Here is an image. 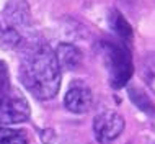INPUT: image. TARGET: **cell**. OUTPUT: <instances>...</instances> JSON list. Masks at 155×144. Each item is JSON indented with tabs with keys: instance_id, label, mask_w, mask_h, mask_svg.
Instances as JSON below:
<instances>
[{
	"instance_id": "1",
	"label": "cell",
	"mask_w": 155,
	"mask_h": 144,
	"mask_svg": "<svg viewBox=\"0 0 155 144\" xmlns=\"http://www.w3.org/2000/svg\"><path fill=\"white\" fill-rule=\"evenodd\" d=\"M20 80L31 95L51 100L61 87V67L56 53L43 41L23 43L20 51Z\"/></svg>"
},
{
	"instance_id": "2",
	"label": "cell",
	"mask_w": 155,
	"mask_h": 144,
	"mask_svg": "<svg viewBox=\"0 0 155 144\" xmlns=\"http://www.w3.org/2000/svg\"><path fill=\"white\" fill-rule=\"evenodd\" d=\"M100 53H101L104 67L108 70L110 84L114 88H121L129 82L132 77L134 66L131 51L124 43H114V41H101L100 43Z\"/></svg>"
},
{
	"instance_id": "3",
	"label": "cell",
	"mask_w": 155,
	"mask_h": 144,
	"mask_svg": "<svg viewBox=\"0 0 155 144\" xmlns=\"http://www.w3.org/2000/svg\"><path fill=\"white\" fill-rule=\"evenodd\" d=\"M30 118V103L18 90H10L0 97V126L23 123Z\"/></svg>"
},
{
	"instance_id": "4",
	"label": "cell",
	"mask_w": 155,
	"mask_h": 144,
	"mask_svg": "<svg viewBox=\"0 0 155 144\" xmlns=\"http://www.w3.org/2000/svg\"><path fill=\"white\" fill-rule=\"evenodd\" d=\"M124 129V118L116 111H103L95 118L93 133L98 142L108 144L121 136Z\"/></svg>"
},
{
	"instance_id": "5",
	"label": "cell",
	"mask_w": 155,
	"mask_h": 144,
	"mask_svg": "<svg viewBox=\"0 0 155 144\" xmlns=\"http://www.w3.org/2000/svg\"><path fill=\"white\" fill-rule=\"evenodd\" d=\"M93 103V94H91L90 87L82 80H75L72 85L69 87L67 94L64 97V105L69 111L80 115V113H87L91 108Z\"/></svg>"
},
{
	"instance_id": "6",
	"label": "cell",
	"mask_w": 155,
	"mask_h": 144,
	"mask_svg": "<svg viewBox=\"0 0 155 144\" xmlns=\"http://www.w3.org/2000/svg\"><path fill=\"white\" fill-rule=\"evenodd\" d=\"M56 57L61 69L75 70L78 67V64L82 62V51L74 44L61 43L56 48Z\"/></svg>"
},
{
	"instance_id": "7",
	"label": "cell",
	"mask_w": 155,
	"mask_h": 144,
	"mask_svg": "<svg viewBox=\"0 0 155 144\" xmlns=\"http://www.w3.org/2000/svg\"><path fill=\"white\" fill-rule=\"evenodd\" d=\"M110 23L113 29L116 31V35H119V38H123L124 41H129L132 36V28L131 25L124 20V16L119 13V12H113L111 13V18H110Z\"/></svg>"
},
{
	"instance_id": "8",
	"label": "cell",
	"mask_w": 155,
	"mask_h": 144,
	"mask_svg": "<svg viewBox=\"0 0 155 144\" xmlns=\"http://www.w3.org/2000/svg\"><path fill=\"white\" fill-rule=\"evenodd\" d=\"M0 144H28L23 131L0 126Z\"/></svg>"
},
{
	"instance_id": "9",
	"label": "cell",
	"mask_w": 155,
	"mask_h": 144,
	"mask_svg": "<svg viewBox=\"0 0 155 144\" xmlns=\"http://www.w3.org/2000/svg\"><path fill=\"white\" fill-rule=\"evenodd\" d=\"M129 94H131V100L142 110V111L149 113V115H155V107H153V103H152V101H150L144 94H142L140 90H137V88H131V90H129Z\"/></svg>"
},
{
	"instance_id": "10",
	"label": "cell",
	"mask_w": 155,
	"mask_h": 144,
	"mask_svg": "<svg viewBox=\"0 0 155 144\" xmlns=\"http://www.w3.org/2000/svg\"><path fill=\"white\" fill-rule=\"evenodd\" d=\"M10 90V79H8V70L5 62L0 59V97H3Z\"/></svg>"
}]
</instances>
